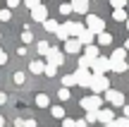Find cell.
Returning <instances> with one entry per match:
<instances>
[{
  "label": "cell",
  "instance_id": "11",
  "mask_svg": "<svg viewBox=\"0 0 129 127\" xmlns=\"http://www.w3.org/2000/svg\"><path fill=\"white\" fill-rule=\"evenodd\" d=\"M72 7H74V12L86 14V10H88V0H72Z\"/></svg>",
  "mask_w": 129,
  "mask_h": 127
},
{
  "label": "cell",
  "instance_id": "36",
  "mask_svg": "<svg viewBox=\"0 0 129 127\" xmlns=\"http://www.w3.org/2000/svg\"><path fill=\"white\" fill-rule=\"evenodd\" d=\"M22 41H24V43H31V41H34L31 31H24V34H22Z\"/></svg>",
  "mask_w": 129,
  "mask_h": 127
},
{
  "label": "cell",
  "instance_id": "24",
  "mask_svg": "<svg viewBox=\"0 0 129 127\" xmlns=\"http://www.w3.org/2000/svg\"><path fill=\"white\" fill-rule=\"evenodd\" d=\"M36 48H38V53H41V55H48V53L53 50V46H48V41H41Z\"/></svg>",
  "mask_w": 129,
  "mask_h": 127
},
{
  "label": "cell",
  "instance_id": "13",
  "mask_svg": "<svg viewBox=\"0 0 129 127\" xmlns=\"http://www.w3.org/2000/svg\"><path fill=\"white\" fill-rule=\"evenodd\" d=\"M93 36H96V34H93L91 31V29H84V31H81V36H79V41H81V43H86V46H91V41H93Z\"/></svg>",
  "mask_w": 129,
  "mask_h": 127
},
{
  "label": "cell",
  "instance_id": "6",
  "mask_svg": "<svg viewBox=\"0 0 129 127\" xmlns=\"http://www.w3.org/2000/svg\"><path fill=\"white\" fill-rule=\"evenodd\" d=\"M105 98L110 101V106H115V108H124V94H120V91L108 89L105 91Z\"/></svg>",
  "mask_w": 129,
  "mask_h": 127
},
{
  "label": "cell",
  "instance_id": "1",
  "mask_svg": "<svg viewBox=\"0 0 129 127\" xmlns=\"http://www.w3.org/2000/svg\"><path fill=\"white\" fill-rule=\"evenodd\" d=\"M110 89V79L105 74H93V82H91V91L93 94H103V91Z\"/></svg>",
  "mask_w": 129,
  "mask_h": 127
},
{
  "label": "cell",
  "instance_id": "37",
  "mask_svg": "<svg viewBox=\"0 0 129 127\" xmlns=\"http://www.w3.org/2000/svg\"><path fill=\"white\" fill-rule=\"evenodd\" d=\"M5 62H7V53L0 48V65H5Z\"/></svg>",
  "mask_w": 129,
  "mask_h": 127
},
{
  "label": "cell",
  "instance_id": "43",
  "mask_svg": "<svg viewBox=\"0 0 129 127\" xmlns=\"http://www.w3.org/2000/svg\"><path fill=\"white\" fill-rule=\"evenodd\" d=\"M124 118H129V106H124Z\"/></svg>",
  "mask_w": 129,
  "mask_h": 127
},
{
  "label": "cell",
  "instance_id": "3",
  "mask_svg": "<svg viewBox=\"0 0 129 127\" xmlns=\"http://www.w3.org/2000/svg\"><path fill=\"white\" fill-rule=\"evenodd\" d=\"M86 27L91 29V31L96 34V36L105 31V22H103L101 17H96V14H86Z\"/></svg>",
  "mask_w": 129,
  "mask_h": 127
},
{
  "label": "cell",
  "instance_id": "30",
  "mask_svg": "<svg viewBox=\"0 0 129 127\" xmlns=\"http://www.w3.org/2000/svg\"><path fill=\"white\" fill-rule=\"evenodd\" d=\"M115 127H129V118H117L115 120Z\"/></svg>",
  "mask_w": 129,
  "mask_h": 127
},
{
  "label": "cell",
  "instance_id": "47",
  "mask_svg": "<svg viewBox=\"0 0 129 127\" xmlns=\"http://www.w3.org/2000/svg\"><path fill=\"white\" fill-rule=\"evenodd\" d=\"M127 31H129V19H127Z\"/></svg>",
  "mask_w": 129,
  "mask_h": 127
},
{
  "label": "cell",
  "instance_id": "46",
  "mask_svg": "<svg viewBox=\"0 0 129 127\" xmlns=\"http://www.w3.org/2000/svg\"><path fill=\"white\" fill-rule=\"evenodd\" d=\"M105 127H115V122H110V125H105Z\"/></svg>",
  "mask_w": 129,
  "mask_h": 127
},
{
  "label": "cell",
  "instance_id": "18",
  "mask_svg": "<svg viewBox=\"0 0 129 127\" xmlns=\"http://www.w3.org/2000/svg\"><path fill=\"white\" fill-rule=\"evenodd\" d=\"M36 106H38V108H48V106H50L48 94H38V96H36Z\"/></svg>",
  "mask_w": 129,
  "mask_h": 127
},
{
  "label": "cell",
  "instance_id": "33",
  "mask_svg": "<svg viewBox=\"0 0 129 127\" xmlns=\"http://www.w3.org/2000/svg\"><path fill=\"white\" fill-rule=\"evenodd\" d=\"M55 72H57L55 65H46V74H48V77H55Z\"/></svg>",
  "mask_w": 129,
  "mask_h": 127
},
{
  "label": "cell",
  "instance_id": "23",
  "mask_svg": "<svg viewBox=\"0 0 129 127\" xmlns=\"http://www.w3.org/2000/svg\"><path fill=\"white\" fill-rule=\"evenodd\" d=\"M112 19L115 22H127V10H115L112 12Z\"/></svg>",
  "mask_w": 129,
  "mask_h": 127
},
{
  "label": "cell",
  "instance_id": "34",
  "mask_svg": "<svg viewBox=\"0 0 129 127\" xmlns=\"http://www.w3.org/2000/svg\"><path fill=\"white\" fill-rule=\"evenodd\" d=\"M62 127H77V120H72V118H64V120H62Z\"/></svg>",
  "mask_w": 129,
  "mask_h": 127
},
{
  "label": "cell",
  "instance_id": "35",
  "mask_svg": "<svg viewBox=\"0 0 129 127\" xmlns=\"http://www.w3.org/2000/svg\"><path fill=\"white\" fill-rule=\"evenodd\" d=\"M24 79H26L24 72H17V74H14V82H17V84H24Z\"/></svg>",
  "mask_w": 129,
  "mask_h": 127
},
{
  "label": "cell",
  "instance_id": "31",
  "mask_svg": "<svg viewBox=\"0 0 129 127\" xmlns=\"http://www.w3.org/2000/svg\"><path fill=\"white\" fill-rule=\"evenodd\" d=\"M86 120H88V122H96V120H98V110H88V113H86Z\"/></svg>",
  "mask_w": 129,
  "mask_h": 127
},
{
  "label": "cell",
  "instance_id": "2",
  "mask_svg": "<svg viewBox=\"0 0 129 127\" xmlns=\"http://www.w3.org/2000/svg\"><path fill=\"white\" fill-rule=\"evenodd\" d=\"M79 106H81L86 113H88V110H101L103 98H101L98 94H93V96H88V98H81V101H79Z\"/></svg>",
  "mask_w": 129,
  "mask_h": 127
},
{
  "label": "cell",
  "instance_id": "32",
  "mask_svg": "<svg viewBox=\"0 0 129 127\" xmlns=\"http://www.w3.org/2000/svg\"><path fill=\"white\" fill-rule=\"evenodd\" d=\"M10 17H12L10 10H0V19H3V22H10Z\"/></svg>",
  "mask_w": 129,
  "mask_h": 127
},
{
  "label": "cell",
  "instance_id": "42",
  "mask_svg": "<svg viewBox=\"0 0 129 127\" xmlns=\"http://www.w3.org/2000/svg\"><path fill=\"white\" fill-rule=\"evenodd\" d=\"M5 101H7V96H5V94H0V106H3Z\"/></svg>",
  "mask_w": 129,
  "mask_h": 127
},
{
  "label": "cell",
  "instance_id": "40",
  "mask_svg": "<svg viewBox=\"0 0 129 127\" xmlns=\"http://www.w3.org/2000/svg\"><path fill=\"white\" fill-rule=\"evenodd\" d=\"M26 127H36V120H34V118H29V120H26Z\"/></svg>",
  "mask_w": 129,
  "mask_h": 127
},
{
  "label": "cell",
  "instance_id": "7",
  "mask_svg": "<svg viewBox=\"0 0 129 127\" xmlns=\"http://www.w3.org/2000/svg\"><path fill=\"white\" fill-rule=\"evenodd\" d=\"M98 120H101V122L103 125H110V122H115V113H112V110L110 108H101V110H98Z\"/></svg>",
  "mask_w": 129,
  "mask_h": 127
},
{
  "label": "cell",
  "instance_id": "45",
  "mask_svg": "<svg viewBox=\"0 0 129 127\" xmlns=\"http://www.w3.org/2000/svg\"><path fill=\"white\" fill-rule=\"evenodd\" d=\"M124 48H127V50H129V38H127V43H124Z\"/></svg>",
  "mask_w": 129,
  "mask_h": 127
},
{
  "label": "cell",
  "instance_id": "22",
  "mask_svg": "<svg viewBox=\"0 0 129 127\" xmlns=\"http://www.w3.org/2000/svg\"><path fill=\"white\" fill-rule=\"evenodd\" d=\"M110 43H112V36H110V34H105V31L98 34V46H110Z\"/></svg>",
  "mask_w": 129,
  "mask_h": 127
},
{
  "label": "cell",
  "instance_id": "44",
  "mask_svg": "<svg viewBox=\"0 0 129 127\" xmlns=\"http://www.w3.org/2000/svg\"><path fill=\"white\" fill-rule=\"evenodd\" d=\"M5 125V118H3V115H0V127H3Z\"/></svg>",
  "mask_w": 129,
  "mask_h": 127
},
{
  "label": "cell",
  "instance_id": "10",
  "mask_svg": "<svg viewBox=\"0 0 129 127\" xmlns=\"http://www.w3.org/2000/svg\"><path fill=\"white\" fill-rule=\"evenodd\" d=\"M31 17L36 19V22H46V19H48V10L43 7V5H38L36 10H31Z\"/></svg>",
  "mask_w": 129,
  "mask_h": 127
},
{
  "label": "cell",
  "instance_id": "14",
  "mask_svg": "<svg viewBox=\"0 0 129 127\" xmlns=\"http://www.w3.org/2000/svg\"><path fill=\"white\" fill-rule=\"evenodd\" d=\"M84 29H86L84 24H79V22H69V31H72V36H74V38H79V36H81V31H84Z\"/></svg>",
  "mask_w": 129,
  "mask_h": 127
},
{
  "label": "cell",
  "instance_id": "29",
  "mask_svg": "<svg viewBox=\"0 0 129 127\" xmlns=\"http://www.w3.org/2000/svg\"><path fill=\"white\" fill-rule=\"evenodd\" d=\"M24 5H26L29 10H36L38 5H41V0H24Z\"/></svg>",
  "mask_w": 129,
  "mask_h": 127
},
{
  "label": "cell",
  "instance_id": "4",
  "mask_svg": "<svg viewBox=\"0 0 129 127\" xmlns=\"http://www.w3.org/2000/svg\"><path fill=\"white\" fill-rule=\"evenodd\" d=\"M77 82H79V86H84V89H91V82H93V74H91V70H86V67H77Z\"/></svg>",
  "mask_w": 129,
  "mask_h": 127
},
{
  "label": "cell",
  "instance_id": "27",
  "mask_svg": "<svg viewBox=\"0 0 129 127\" xmlns=\"http://www.w3.org/2000/svg\"><path fill=\"white\" fill-rule=\"evenodd\" d=\"M57 98H60V101H69V89H67V86H62V89L57 91Z\"/></svg>",
  "mask_w": 129,
  "mask_h": 127
},
{
  "label": "cell",
  "instance_id": "17",
  "mask_svg": "<svg viewBox=\"0 0 129 127\" xmlns=\"http://www.w3.org/2000/svg\"><path fill=\"white\" fill-rule=\"evenodd\" d=\"M86 58H88V60H98V58H101V55H98V46H93V43H91V46H86Z\"/></svg>",
  "mask_w": 129,
  "mask_h": 127
},
{
  "label": "cell",
  "instance_id": "39",
  "mask_svg": "<svg viewBox=\"0 0 129 127\" xmlns=\"http://www.w3.org/2000/svg\"><path fill=\"white\" fill-rule=\"evenodd\" d=\"M19 3H22V0H7V10H10V7H17Z\"/></svg>",
  "mask_w": 129,
  "mask_h": 127
},
{
  "label": "cell",
  "instance_id": "20",
  "mask_svg": "<svg viewBox=\"0 0 129 127\" xmlns=\"http://www.w3.org/2000/svg\"><path fill=\"white\" fill-rule=\"evenodd\" d=\"M110 62H112V60H110ZM112 70L120 72V74H124V72H127V60H117V62H112Z\"/></svg>",
  "mask_w": 129,
  "mask_h": 127
},
{
  "label": "cell",
  "instance_id": "26",
  "mask_svg": "<svg viewBox=\"0 0 129 127\" xmlns=\"http://www.w3.org/2000/svg\"><path fill=\"white\" fill-rule=\"evenodd\" d=\"M57 12H60V14H69V12H74V7H72V3H69V5L62 3L60 7H57Z\"/></svg>",
  "mask_w": 129,
  "mask_h": 127
},
{
  "label": "cell",
  "instance_id": "15",
  "mask_svg": "<svg viewBox=\"0 0 129 127\" xmlns=\"http://www.w3.org/2000/svg\"><path fill=\"white\" fill-rule=\"evenodd\" d=\"M29 70H31V74H41V72H46V65H43L41 60H34L31 65H29Z\"/></svg>",
  "mask_w": 129,
  "mask_h": 127
},
{
  "label": "cell",
  "instance_id": "16",
  "mask_svg": "<svg viewBox=\"0 0 129 127\" xmlns=\"http://www.w3.org/2000/svg\"><path fill=\"white\" fill-rule=\"evenodd\" d=\"M43 29H46V31H50V34H57L60 24H57L55 19H46V22H43Z\"/></svg>",
  "mask_w": 129,
  "mask_h": 127
},
{
  "label": "cell",
  "instance_id": "19",
  "mask_svg": "<svg viewBox=\"0 0 129 127\" xmlns=\"http://www.w3.org/2000/svg\"><path fill=\"white\" fill-rule=\"evenodd\" d=\"M124 50H127L124 46H122V48H115V50H112V55H110V60H112V62H117V60H124Z\"/></svg>",
  "mask_w": 129,
  "mask_h": 127
},
{
  "label": "cell",
  "instance_id": "28",
  "mask_svg": "<svg viewBox=\"0 0 129 127\" xmlns=\"http://www.w3.org/2000/svg\"><path fill=\"white\" fill-rule=\"evenodd\" d=\"M110 5L115 10H124V5H127V0H110Z\"/></svg>",
  "mask_w": 129,
  "mask_h": 127
},
{
  "label": "cell",
  "instance_id": "25",
  "mask_svg": "<svg viewBox=\"0 0 129 127\" xmlns=\"http://www.w3.org/2000/svg\"><path fill=\"white\" fill-rule=\"evenodd\" d=\"M50 113H53V118H62L64 120V108H62V106H53Z\"/></svg>",
  "mask_w": 129,
  "mask_h": 127
},
{
  "label": "cell",
  "instance_id": "8",
  "mask_svg": "<svg viewBox=\"0 0 129 127\" xmlns=\"http://www.w3.org/2000/svg\"><path fill=\"white\" fill-rule=\"evenodd\" d=\"M64 50H67L69 55L79 53L81 50V41H79V38H67V41H64Z\"/></svg>",
  "mask_w": 129,
  "mask_h": 127
},
{
  "label": "cell",
  "instance_id": "38",
  "mask_svg": "<svg viewBox=\"0 0 129 127\" xmlns=\"http://www.w3.org/2000/svg\"><path fill=\"white\" fill-rule=\"evenodd\" d=\"M14 127H26V120H22V118H17V120H14Z\"/></svg>",
  "mask_w": 129,
  "mask_h": 127
},
{
  "label": "cell",
  "instance_id": "12",
  "mask_svg": "<svg viewBox=\"0 0 129 127\" xmlns=\"http://www.w3.org/2000/svg\"><path fill=\"white\" fill-rule=\"evenodd\" d=\"M69 36H72V31H69V22L60 24V29H57V38H62V41H67Z\"/></svg>",
  "mask_w": 129,
  "mask_h": 127
},
{
  "label": "cell",
  "instance_id": "21",
  "mask_svg": "<svg viewBox=\"0 0 129 127\" xmlns=\"http://www.w3.org/2000/svg\"><path fill=\"white\" fill-rule=\"evenodd\" d=\"M74 84H79V82H77V74H64L62 77V86H67V89H69V86H74Z\"/></svg>",
  "mask_w": 129,
  "mask_h": 127
},
{
  "label": "cell",
  "instance_id": "41",
  "mask_svg": "<svg viewBox=\"0 0 129 127\" xmlns=\"http://www.w3.org/2000/svg\"><path fill=\"white\" fill-rule=\"evenodd\" d=\"M88 125V120H77V127H86Z\"/></svg>",
  "mask_w": 129,
  "mask_h": 127
},
{
  "label": "cell",
  "instance_id": "5",
  "mask_svg": "<svg viewBox=\"0 0 129 127\" xmlns=\"http://www.w3.org/2000/svg\"><path fill=\"white\" fill-rule=\"evenodd\" d=\"M91 70H93V74H105L108 70H112V62H110V58H98V60H93Z\"/></svg>",
  "mask_w": 129,
  "mask_h": 127
},
{
  "label": "cell",
  "instance_id": "9",
  "mask_svg": "<svg viewBox=\"0 0 129 127\" xmlns=\"http://www.w3.org/2000/svg\"><path fill=\"white\" fill-rule=\"evenodd\" d=\"M62 62H64V55H62L60 50H55V48H53V50L48 53V65H55V67H60Z\"/></svg>",
  "mask_w": 129,
  "mask_h": 127
}]
</instances>
